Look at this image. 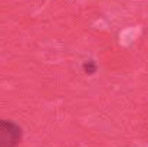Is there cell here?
Wrapping results in <instances>:
<instances>
[{"mask_svg": "<svg viewBox=\"0 0 148 147\" xmlns=\"http://www.w3.org/2000/svg\"><path fill=\"white\" fill-rule=\"evenodd\" d=\"M19 128L10 123L0 121V147H14L19 141Z\"/></svg>", "mask_w": 148, "mask_h": 147, "instance_id": "cell-1", "label": "cell"}]
</instances>
